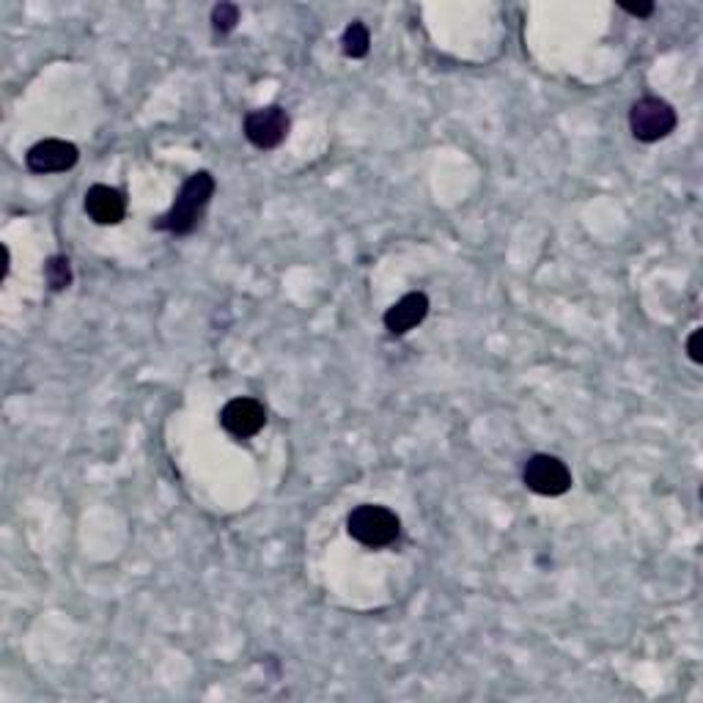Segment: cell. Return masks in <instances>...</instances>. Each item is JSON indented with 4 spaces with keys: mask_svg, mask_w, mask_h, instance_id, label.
Here are the masks:
<instances>
[{
    "mask_svg": "<svg viewBox=\"0 0 703 703\" xmlns=\"http://www.w3.org/2000/svg\"><path fill=\"white\" fill-rule=\"evenodd\" d=\"M215 176L209 171H196L193 176H187L185 185L176 193V201L168 212L160 220H154V231H165V234L174 237H187L196 231V226L201 223L204 209L209 207L215 196Z\"/></svg>",
    "mask_w": 703,
    "mask_h": 703,
    "instance_id": "1",
    "label": "cell"
},
{
    "mask_svg": "<svg viewBox=\"0 0 703 703\" xmlns=\"http://www.w3.org/2000/svg\"><path fill=\"white\" fill-rule=\"evenodd\" d=\"M347 534L369 550H382L402 536V519L387 506L363 503V506L352 508L347 517Z\"/></svg>",
    "mask_w": 703,
    "mask_h": 703,
    "instance_id": "2",
    "label": "cell"
},
{
    "mask_svg": "<svg viewBox=\"0 0 703 703\" xmlns=\"http://www.w3.org/2000/svg\"><path fill=\"white\" fill-rule=\"evenodd\" d=\"M679 124V116L671 102L660 97H640L638 102L629 108V130H633L635 141L640 143H657L666 141Z\"/></svg>",
    "mask_w": 703,
    "mask_h": 703,
    "instance_id": "3",
    "label": "cell"
},
{
    "mask_svg": "<svg viewBox=\"0 0 703 703\" xmlns=\"http://www.w3.org/2000/svg\"><path fill=\"white\" fill-rule=\"evenodd\" d=\"M523 484L541 497H561L572 490V470L552 453H534L523 468Z\"/></svg>",
    "mask_w": 703,
    "mask_h": 703,
    "instance_id": "4",
    "label": "cell"
},
{
    "mask_svg": "<svg viewBox=\"0 0 703 703\" xmlns=\"http://www.w3.org/2000/svg\"><path fill=\"white\" fill-rule=\"evenodd\" d=\"M289 113H286L281 105H270V108H259L251 110L242 121V132H245L248 143L262 152H270V149H278L281 143L289 135Z\"/></svg>",
    "mask_w": 703,
    "mask_h": 703,
    "instance_id": "5",
    "label": "cell"
},
{
    "mask_svg": "<svg viewBox=\"0 0 703 703\" xmlns=\"http://www.w3.org/2000/svg\"><path fill=\"white\" fill-rule=\"evenodd\" d=\"M80 160V149L61 138H44V141L33 143L25 154V168L36 176L47 174H64L72 171Z\"/></svg>",
    "mask_w": 703,
    "mask_h": 703,
    "instance_id": "6",
    "label": "cell"
},
{
    "mask_svg": "<svg viewBox=\"0 0 703 703\" xmlns=\"http://www.w3.org/2000/svg\"><path fill=\"white\" fill-rule=\"evenodd\" d=\"M220 426L229 431L234 440H251L259 431L267 426V409L259 398L240 396L231 398L223 409H220Z\"/></svg>",
    "mask_w": 703,
    "mask_h": 703,
    "instance_id": "7",
    "label": "cell"
},
{
    "mask_svg": "<svg viewBox=\"0 0 703 703\" xmlns=\"http://www.w3.org/2000/svg\"><path fill=\"white\" fill-rule=\"evenodd\" d=\"M429 297H426L424 292H409V295H404L402 300L393 303V306L387 308L382 322H385L387 333L402 339V336H407L409 330H415L426 317H429Z\"/></svg>",
    "mask_w": 703,
    "mask_h": 703,
    "instance_id": "8",
    "label": "cell"
},
{
    "mask_svg": "<svg viewBox=\"0 0 703 703\" xmlns=\"http://www.w3.org/2000/svg\"><path fill=\"white\" fill-rule=\"evenodd\" d=\"M86 215L97 226H119L127 215L124 193L110 185H94L86 193Z\"/></svg>",
    "mask_w": 703,
    "mask_h": 703,
    "instance_id": "9",
    "label": "cell"
},
{
    "mask_svg": "<svg viewBox=\"0 0 703 703\" xmlns=\"http://www.w3.org/2000/svg\"><path fill=\"white\" fill-rule=\"evenodd\" d=\"M341 50H344L347 58H352V61H360L369 55L371 33H369V28H365V22L354 20V22H350V25H347L344 36H341Z\"/></svg>",
    "mask_w": 703,
    "mask_h": 703,
    "instance_id": "10",
    "label": "cell"
},
{
    "mask_svg": "<svg viewBox=\"0 0 703 703\" xmlns=\"http://www.w3.org/2000/svg\"><path fill=\"white\" fill-rule=\"evenodd\" d=\"M44 281L50 292H64L72 286V262L66 256H53L44 264Z\"/></svg>",
    "mask_w": 703,
    "mask_h": 703,
    "instance_id": "11",
    "label": "cell"
},
{
    "mask_svg": "<svg viewBox=\"0 0 703 703\" xmlns=\"http://www.w3.org/2000/svg\"><path fill=\"white\" fill-rule=\"evenodd\" d=\"M237 22H240V6L237 3H218L212 9V28L220 36L234 31Z\"/></svg>",
    "mask_w": 703,
    "mask_h": 703,
    "instance_id": "12",
    "label": "cell"
},
{
    "mask_svg": "<svg viewBox=\"0 0 703 703\" xmlns=\"http://www.w3.org/2000/svg\"><path fill=\"white\" fill-rule=\"evenodd\" d=\"M701 341H703V328H695L688 339V354L693 363H703V350H701Z\"/></svg>",
    "mask_w": 703,
    "mask_h": 703,
    "instance_id": "13",
    "label": "cell"
},
{
    "mask_svg": "<svg viewBox=\"0 0 703 703\" xmlns=\"http://www.w3.org/2000/svg\"><path fill=\"white\" fill-rule=\"evenodd\" d=\"M622 9L627 11V14L638 17V20H646V17L655 14L657 6H655V3H638V6H627V3H622Z\"/></svg>",
    "mask_w": 703,
    "mask_h": 703,
    "instance_id": "14",
    "label": "cell"
}]
</instances>
